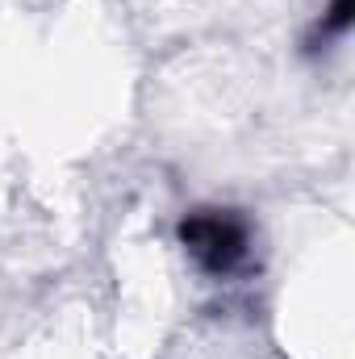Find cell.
Here are the masks:
<instances>
[{
    "label": "cell",
    "instance_id": "1",
    "mask_svg": "<svg viewBox=\"0 0 355 359\" xmlns=\"http://www.w3.org/2000/svg\"><path fill=\"white\" fill-rule=\"evenodd\" d=\"M180 238L209 271H230L247 251L243 226L234 217H226V213H192L180 226Z\"/></svg>",
    "mask_w": 355,
    "mask_h": 359
},
{
    "label": "cell",
    "instance_id": "2",
    "mask_svg": "<svg viewBox=\"0 0 355 359\" xmlns=\"http://www.w3.org/2000/svg\"><path fill=\"white\" fill-rule=\"evenodd\" d=\"M347 21H351V0H335L330 4V17L322 21V29L326 34H339V29H347Z\"/></svg>",
    "mask_w": 355,
    "mask_h": 359
}]
</instances>
